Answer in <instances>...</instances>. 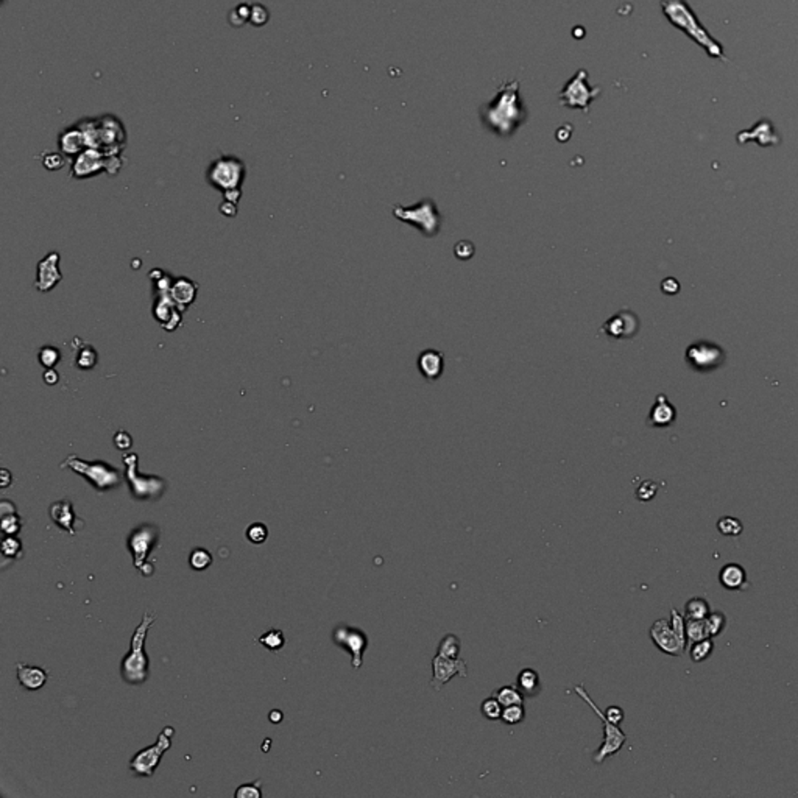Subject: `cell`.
Masks as SVG:
<instances>
[{"instance_id": "6da1fadb", "label": "cell", "mask_w": 798, "mask_h": 798, "mask_svg": "<svg viewBox=\"0 0 798 798\" xmlns=\"http://www.w3.org/2000/svg\"><path fill=\"white\" fill-rule=\"evenodd\" d=\"M661 8L670 24L687 34L694 43L700 45L709 58L727 61L722 44L711 36L686 0H661Z\"/></svg>"}, {"instance_id": "7a4b0ae2", "label": "cell", "mask_w": 798, "mask_h": 798, "mask_svg": "<svg viewBox=\"0 0 798 798\" xmlns=\"http://www.w3.org/2000/svg\"><path fill=\"white\" fill-rule=\"evenodd\" d=\"M156 619L155 613L147 610L144 613L142 621L136 627L135 633L131 636V646L126 655L122 658L120 663V675L125 683L133 686H141L146 683L150 676V660L144 649L146 644L147 633L150 627L153 626Z\"/></svg>"}, {"instance_id": "3957f363", "label": "cell", "mask_w": 798, "mask_h": 798, "mask_svg": "<svg viewBox=\"0 0 798 798\" xmlns=\"http://www.w3.org/2000/svg\"><path fill=\"white\" fill-rule=\"evenodd\" d=\"M60 466L62 470H71L82 476L98 493L119 488L124 482L122 472L103 460H83L72 454Z\"/></svg>"}, {"instance_id": "277c9868", "label": "cell", "mask_w": 798, "mask_h": 798, "mask_svg": "<svg viewBox=\"0 0 798 798\" xmlns=\"http://www.w3.org/2000/svg\"><path fill=\"white\" fill-rule=\"evenodd\" d=\"M161 538V529L158 525L142 523L137 527L130 532L128 538H126V547L133 557V565L135 568L141 571L144 577H152L155 568L153 565L148 563L150 554L153 549L158 546Z\"/></svg>"}, {"instance_id": "5b68a950", "label": "cell", "mask_w": 798, "mask_h": 798, "mask_svg": "<svg viewBox=\"0 0 798 798\" xmlns=\"http://www.w3.org/2000/svg\"><path fill=\"white\" fill-rule=\"evenodd\" d=\"M125 465V479L130 493L136 501H158L166 493L167 482L159 476H144L139 472V455L128 453L122 457Z\"/></svg>"}, {"instance_id": "8992f818", "label": "cell", "mask_w": 798, "mask_h": 798, "mask_svg": "<svg viewBox=\"0 0 798 798\" xmlns=\"http://www.w3.org/2000/svg\"><path fill=\"white\" fill-rule=\"evenodd\" d=\"M247 176L245 163L233 155H223L214 159L206 170L207 184L222 194L240 189Z\"/></svg>"}, {"instance_id": "52a82bcc", "label": "cell", "mask_w": 798, "mask_h": 798, "mask_svg": "<svg viewBox=\"0 0 798 798\" xmlns=\"http://www.w3.org/2000/svg\"><path fill=\"white\" fill-rule=\"evenodd\" d=\"M574 692L577 694L578 697L582 698L583 702H585L589 708L594 711V714L599 717L600 720H602V727H604V742L600 747L595 750V753L593 755V761L595 764H602V762L606 760V757L610 756H615L616 753H619L621 749L624 747V744L627 742V736L626 733L621 730L619 725L616 724H611V722L606 719L605 713L602 709H600L595 702L591 698V696L586 692L583 685H577L574 686Z\"/></svg>"}, {"instance_id": "ba28073f", "label": "cell", "mask_w": 798, "mask_h": 798, "mask_svg": "<svg viewBox=\"0 0 798 798\" xmlns=\"http://www.w3.org/2000/svg\"><path fill=\"white\" fill-rule=\"evenodd\" d=\"M173 736H175V728L166 727L164 730L159 733L158 741L153 745H150V747L137 751V753L131 757L128 764L130 772L133 775H136V777L152 778L156 768L159 766L161 757L170 750Z\"/></svg>"}, {"instance_id": "9c48e42d", "label": "cell", "mask_w": 798, "mask_h": 798, "mask_svg": "<svg viewBox=\"0 0 798 798\" xmlns=\"http://www.w3.org/2000/svg\"><path fill=\"white\" fill-rule=\"evenodd\" d=\"M393 214L398 217V220L413 225L424 236H435L440 228V214H438L433 200H423L409 207L396 205Z\"/></svg>"}, {"instance_id": "30bf717a", "label": "cell", "mask_w": 798, "mask_h": 798, "mask_svg": "<svg viewBox=\"0 0 798 798\" xmlns=\"http://www.w3.org/2000/svg\"><path fill=\"white\" fill-rule=\"evenodd\" d=\"M332 643L350 653L352 669L357 670L362 668L363 655L369 646V639L363 630L351 627L348 624H339L332 630Z\"/></svg>"}, {"instance_id": "8fae6325", "label": "cell", "mask_w": 798, "mask_h": 798, "mask_svg": "<svg viewBox=\"0 0 798 798\" xmlns=\"http://www.w3.org/2000/svg\"><path fill=\"white\" fill-rule=\"evenodd\" d=\"M126 147V130L117 115L103 114L98 117V147L105 156L122 155Z\"/></svg>"}, {"instance_id": "7c38bea8", "label": "cell", "mask_w": 798, "mask_h": 798, "mask_svg": "<svg viewBox=\"0 0 798 798\" xmlns=\"http://www.w3.org/2000/svg\"><path fill=\"white\" fill-rule=\"evenodd\" d=\"M432 679L431 686L435 691H440L443 686H446L451 680L455 676H461L466 679L468 676V664L464 658H444L442 655H435L432 658Z\"/></svg>"}, {"instance_id": "4fadbf2b", "label": "cell", "mask_w": 798, "mask_h": 798, "mask_svg": "<svg viewBox=\"0 0 798 798\" xmlns=\"http://www.w3.org/2000/svg\"><path fill=\"white\" fill-rule=\"evenodd\" d=\"M106 172V156L97 148H86L84 152L72 158L71 176L75 179H88Z\"/></svg>"}, {"instance_id": "5bb4252c", "label": "cell", "mask_w": 798, "mask_h": 798, "mask_svg": "<svg viewBox=\"0 0 798 798\" xmlns=\"http://www.w3.org/2000/svg\"><path fill=\"white\" fill-rule=\"evenodd\" d=\"M61 256L58 251H50L41 259L36 265V280L34 288L41 293H47L62 281V273L60 271Z\"/></svg>"}, {"instance_id": "9a60e30c", "label": "cell", "mask_w": 798, "mask_h": 798, "mask_svg": "<svg viewBox=\"0 0 798 798\" xmlns=\"http://www.w3.org/2000/svg\"><path fill=\"white\" fill-rule=\"evenodd\" d=\"M49 516L58 529L69 535H77L84 527V521L77 516L71 499H60L49 508Z\"/></svg>"}, {"instance_id": "2e32d148", "label": "cell", "mask_w": 798, "mask_h": 798, "mask_svg": "<svg viewBox=\"0 0 798 798\" xmlns=\"http://www.w3.org/2000/svg\"><path fill=\"white\" fill-rule=\"evenodd\" d=\"M649 635L653 644H655L663 653H666V655L679 657L685 650V646L680 643L679 636L675 635L672 627H670V621L666 619L655 621L650 627Z\"/></svg>"}, {"instance_id": "e0dca14e", "label": "cell", "mask_w": 798, "mask_h": 798, "mask_svg": "<svg viewBox=\"0 0 798 798\" xmlns=\"http://www.w3.org/2000/svg\"><path fill=\"white\" fill-rule=\"evenodd\" d=\"M169 293H170L173 301H175V304L178 306V309L184 312V310H187L196 299V293H198V284L194 282L192 280H189V277H184V276L183 277H173Z\"/></svg>"}, {"instance_id": "ac0fdd59", "label": "cell", "mask_w": 798, "mask_h": 798, "mask_svg": "<svg viewBox=\"0 0 798 798\" xmlns=\"http://www.w3.org/2000/svg\"><path fill=\"white\" fill-rule=\"evenodd\" d=\"M605 332L615 339H630L638 331V318L628 310H622L611 317L604 325Z\"/></svg>"}, {"instance_id": "d6986e66", "label": "cell", "mask_w": 798, "mask_h": 798, "mask_svg": "<svg viewBox=\"0 0 798 798\" xmlns=\"http://www.w3.org/2000/svg\"><path fill=\"white\" fill-rule=\"evenodd\" d=\"M88 148L86 146V139L83 136L82 130L77 125H71L62 130L58 136V150L66 156V158H75L82 152Z\"/></svg>"}, {"instance_id": "ffe728a7", "label": "cell", "mask_w": 798, "mask_h": 798, "mask_svg": "<svg viewBox=\"0 0 798 798\" xmlns=\"http://www.w3.org/2000/svg\"><path fill=\"white\" fill-rule=\"evenodd\" d=\"M16 672H17V680H19V683L22 685V687H25L27 691L41 689V687L47 683V680H49L47 670L39 668V666H30V664H25V663H17Z\"/></svg>"}, {"instance_id": "44dd1931", "label": "cell", "mask_w": 798, "mask_h": 798, "mask_svg": "<svg viewBox=\"0 0 798 798\" xmlns=\"http://www.w3.org/2000/svg\"><path fill=\"white\" fill-rule=\"evenodd\" d=\"M443 354L435 350H426L418 357V368L427 380H435L443 373Z\"/></svg>"}, {"instance_id": "7402d4cb", "label": "cell", "mask_w": 798, "mask_h": 798, "mask_svg": "<svg viewBox=\"0 0 798 798\" xmlns=\"http://www.w3.org/2000/svg\"><path fill=\"white\" fill-rule=\"evenodd\" d=\"M720 585L727 589H742L747 585V572L738 563H728L720 569L719 574Z\"/></svg>"}, {"instance_id": "603a6c76", "label": "cell", "mask_w": 798, "mask_h": 798, "mask_svg": "<svg viewBox=\"0 0 798 798\" xmlns=\"http://www.w3.org/2000/svg\"><path fill=\"white\" fill-rule=\"evenodd\" d=\"M518 689L524 694V697H536L541 692V679L535 669L525 668L516 676Z\"/></svg>"}, {"instance_id": "cb8c5ba5", "label": "cell", "mask_w": 798, "mask_h": 798, "mask_svg": "<svg viewBox=\"0 0 798 798\" xmlns=\"http://www.w3.org/2000/svg\"><path fill=\"white\" fill-rule=\"evenodd\" d=\"M674 420H675V410L670 407V404L666 402V398L663 396V404H660V399H658V402L655 404V406H653L652 412L649 415V424L657 426V427H664V426L672 424Z\"/></svg>"}, {"instance_id": "d4e9b609", "label": "cell", "mask_w": 798, "mask_h": 798, "mask_svg": "<svg viewBox=\"0 0 798 798\" xmlns=\"http://www.w3.org/2000/svg\"><path fill=\"white\" fill-rule=\"evenodd\" d=\"M493 696L501 702L502 707H512V705H523L524 694L518 689L516 685H507L493 692Z\"/></svg>"}, {"instance_id": "484cf974", "label": "cell", "mask_w": 798, "mask_h": 798, "mask_svg": "<svg viewBox=\"0 0 798 798\" xmlns=\"http://www.w3.org/2000/svg\"><path fill=\"white\" fill-rule=\"evenodd\" d=\"M460 649H461V643H460V638L457 635L453 633H448L444 635L443 638L440 639V643H438L437 647V655H442L444 658H460Z\"/></svg>"}, {"instance_id": "4316f807", "label": "cell", "mask_w": 798, "mask_h": 798, "mask_svg": "<svg viewBox=\"0 0 798 798\" xmlns=\"http://www.w3.org/2000/svg\"><path fill=\"white\" fill-rule=\"evenodd\" d=\"M97 363H98L97 350L92 345L84 343L77 352V357H75V365H77L78 369L88 372V369H94Z\"/></svg>"}, {"instance_id": "83f0119b", "label": "cell", "mask_w": 798, "mask_h": 798, "mask_svg": "<svg viewBox=\"0 0 798 798\" xmlns=\"http://www.w3.org/2000/svg\"><path fill=\"white\" fill-rule=\"evenodd\" d=\"M258 643L262 644L265 649H269L270 652H280L282 647L286 646L287 639L282 630L271 628L269 632L261 635V638H258Z\"/></svg>"}, {"instance_id": "f1b7e54d", "label": "cell", "mask_w": 798, "mask_h": 798, "mask_svg": "<svg viewBox=\"0 0 798 798\" xmlns=\"http://www.w3.org/2000/svg\"><path fill=\"white\" fill-rule=\"evenodd\" d=\"M0 512H2V519H0V527H2L3 535H17L22 529V519L19 514L16 512V507L11 508V510H5V508H0Z\"/></svg>"}, {"instance_id": "f546056e", "label": "cell", "mask_w": 798, "mask_h": 798, "mask_svg": "<svg viewBox=\"0 0 798 798\" xmlns=\"http://www.w3.org/2000/svg\"><path fill=\"white\" fill-rule=\"evenodd\" d=\"M709 613V605L703 597H692L685 605L686 619H705Z\"/></svg>"}, {"instance_id": "4dcf8cb0", "label": "cell", "mask_w": 798, "mask_h": 798, "mask_svg": "<svg viewBox=\"0 0 798 798\" xmlns=\"http://www.w3.org/2000/svg\"><path fill=\"white\" fill-rule=\"evenodd\" d=\"M212 562V554L205 547H194L189 554V565L194 571H206Z\"/></svg>"}, {"instance_id": "1f68e13d", "label": "cell", "mask_w": 798, "mask_h": 798, "mask_svg": "<svg viewBox=\"0 0 798 798\" xmlns=\"http://www.w3.org/2000/svg\"><path fill=\"white\" fill-rule=\"evenodd\" d=\"M686 638L689 644L709 638L705 619H686Z\"/></svg>"}, {"instance_id": "d6a6232c", "label": "cell", "mask_w": 798, "mask_h": 798, "mask_svg": "<svg viewBox=\"0 0 798 798\" xmlns=\"http://www.w3.org/2000/svg\"><path fill=\"white\" fill-rule=\"evenodd\" d=\"M714 649V644L711 638H705L702 641H697V643L691 644V650H689V657L694 663H702L707 660V658L713 653Z\"/></svg>"}, {"instance_id": "836d02e7", "label": "cell", "mask_w": 798, "mask_h": 798, "mask_svg": "<svg viewBox=\"0 0 798 798\" xmlns=\"http://www.w3.org/2000/svg\"><path fill=\"white\" fill-rule=\"evenodd\" d=\"M2 555L7 560H19L22 557V541L16 535H5L2 540Z\"/></svg>"}, {"instance_id": "e575fe53", "label": "cell", "mask_w": 798, "mask_h": 798, "mask_svg": "<svg viewBox=\"0 0 798 798\" xmlns=\"http://www.w3.org/2000/svg\"><path fill=\"white\" fill-rule=\"evenodd\" d=\"M38 361L41 363V367H44L45 369L55 368L56 363L61 361V351L58 350L56 346L45 345L38 351Z\"/></svg>"}, {"instance_id": "d590c367", "label": "cell", "mask_w": 798, "mask_h": 798, "mask_svg": "<svg viewBox=\"0 0 798 798\" xmlns=\"http://www.w3.org/2000/svg\"><path fill=\"white\" fill-rule=\"evenodd\" d=\"M717 529H719L720 534L725 536H739L742 534L744 525L738 518L724 516L717 521Z\"/></svg>"}, {"instance_id": "8d00e7d4", "label": "cell", "mask_w": 798, "mask_h": 798, "mask_svg": "<svg viewBox=\"0 0 798 798\" xmlns=\"http://www.w3.org/2000/svg\"><path fill=\"white\" fill-rule=\"evenodd\" d=\"M502 711H504V707H502L501 702L497 700L494 696L487 697L481 705V713L483 714L485 719L488 720H501Z\"/></svg>"}, {"instance_id": "74e56055", "label": "cell", "mask_w": 798, "mask_h": 798, "mask_svg": "<svg viewBox=\"0 0 798 798\" xmlns=\"http://www.w3.org/2000/svg\"><path fill=\"white\" fill-rule=\"evenodd\" d=\"M525 719V709L523 705H512V707H505L502 711L501 720L505 725H518Z\"/></svg>"}, {"instance_id": "f35d334b", "label": "cell", "mask_w": 798, "mask_h": 798, "mask_svg": "<svg viewBox=\"0 0 798 798\" xmlns=\"http://www.w3.org/2000/svg\"><path fill=\"white\" fill-rule=\"evenodd\" d=\"M247 540L253 545H262L269 538V529L264 523H253L245 532Z\"/></svg>"}, {"instance_id": "ab89813d", "label": "cell", "mask_w": 798, "mask_h": 798, "mask_svg": "<svg viewBox=\"0 0 798 798\" xmlns=\"http://www.w3.org/2000/svg\"><path fill=\"white\" fill-rule=\"evenodd\" d=\"M670 627L675 632V635L679 636L680 643L685 646L686 649V644H687V638H686V621H685V616L680 615L679 611L675 608L670 610Z\"/></svg>"}, {"instance_id": "60d3db41", "label": "cell", "mask_w": 798, "mask_h": 798, "mask_svg": "<svg viewBox=\"0 0 798 798\" xmlns=\"http://www.w3.org/2000/svg\"><path fill=\"white\" fill-rule=\"evenodd\" d=\"M725 615L720 611H714V613H709V615L705 617V622H707V628H708V635L709 638H714V636L719 635L722 630L725 627Z\"/></svg>"}, {"instance_id": "b9f144b4", "label": "cell", "mask_w": 798, "mask_h": 798, "mask_svg": "<svg viewBox=\"0 0 798 798\" xmlns=\"http://www.w3.org/2000/svg\"><path fill=\"white\" fill-rule=\"evenodd\" d=\"M41 163L47 170L56 172L66 166V156L61 152H45L41 156Z\"/></svg>"}, {"instance_id": "7bdbcfd3", "label": "cell", "mask_w": 798, "mask_h": 798, "mask_svg": "<svg viewBox=\"0 0 798 798\" xmlns=\"http://www.w3.org/2000/svg\"><path fill=\"white\" fill-rule=\"evenodd\" d=\"M236 798H259L262 797V782L256 779L253 783L242 784L239 789L236 790Z\"/></svg>"}, {"instance_id": "ee69618b", "label": "cell", "mask_w": 798, "mask_h": 798, "mask_svg": "<svg viewBox=\"0 0 798 798\" xmlns=\"http://www.w3.org/2000/svg\"><path fill=\"white\" fill-rule=\"evenodd\" d=\"M658 491V483H655L653 481H644L643 483L639 485L638 490H636V497H638V501H652L653 497H655Z\"/></svg>"}, {"instance_id": "f6af8a7d", "label": "cell", "mask_w": 798, "mask_h": 798, "mask_svg": "<svg viewBox=\"0 0 798 798\" xmlns=\"http://www.w3.org/2000/svg\"><path fill=\"white\" fill-rule=\"evenodd\" d=\"M250 21L254 27H262L269 21V11L262 5H253L250 11Z\"/></svg>"}, {"instance_id": "bcb514c9", "label": "cell", "mask_w": 798, "mask_h": 798, "mask_svg": "<svg viewBox=\"0 0 798 798\" xmlns=\"http://www.w3.org/2000/svg\"><path fill=\"white\" fill-rule=\"evenodd\" d=\"M114 442V446L117 448L119 451H128L133 446V438L131 435L126 431H117L115 432V435L113 438Z\"/></svg>"}, {"instance_id": "7dc6e473", "label": "cell", "mask_w": 798, "mask_h": 798, "mask_svg": "<svg viewBox=\"0 0 798 798\" xmlns=\"http://www.w3.org/2000/svg\"><path fill=\"white\" fill-rule=\"evenodd\" d=\"M605 717L611 722V724L621 725V722L624 720L626 714H624V709L621 707H617V705H611V707L605 709Z\"/></svg>"}, {"instance_id": "c3c4849f", "label": "cell", "mask_w": 798, "mask_h": 798, "mask_svg": "<svg viewBox=\"0 0 798 798\" xmlns=\"http://www.w3.org/2000/svg\"><path fill=\"white\" fill-rule=\"evenodd\" d=\"M43 380L45 385H56L60 383V374H58L55 368H47L43 374Z\"/></svg>"}, {"instance_id": "681fc988", "label": "cell", "mask_w": 798, "mask_h": 798, "mask_svg": "<svg viewBox=\"0 0 798 798\" xmlns=\"http://www.w3.org/2000/svg\"><path fill=\"white\" fill-rule=\"evenodd\" d=\"M220 212L223 214L225 217H234L237 214V205L236 203H231V201L223 200V203L220 205Z\"/></svg>"}, {"instance_id": "f907efd6", "label": "cell", "mask_w": 798, "mask_h": 798, "mask_svg": "<svg viewBox=\"0 0 798 798\" xmlns=\"http://www.w3.org/2000/svg\"><path fill=\"white\" fill-rule=\"evenodd\" d=\"M282 719H284V714H282V711H281V709H273V711H270V714H269V720L271 722V724H281Z\"/></svg>"}, {"instance_id": "816d5d0a", "label": "cell", "mask_w": 798, "mask_h": 798, "mask_svg": "<svg viewBox=\"0 0 798 798\" xmlns=\"http://www.w3.org/2000/svg\"><path fill=\"white\" fill-rule=\"evenodd\" d=\"M0 472H2V474H0V476H2V488H7L8 485H10V481H11L10 471L8 470H2Z\"/></svg>"}]
</instances>
